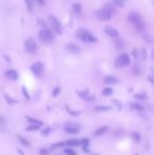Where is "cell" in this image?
I'll list each match as a JSON object with an SVG mask.
<instances>
[{
  "label": "cell",
  "mask_w": 154,
  "mask_h": 155,
  "mask_svg": "<svg viewBox=\"0 0 154 155\" xmlns=\"http://www.w3.org/2000/svg\"><path fill=\"white\" fill-rule=\"evenodd\" d=\"M60 148H64V141H58V143L52 145L51 150H56V149H60Z\"/></svg>",
  "instance_id": "obj_24"
},
{
  "label": "cell",
  "mask_w": 154,
  "mask_h": 155,
  "mask_svg": "<svg viewBox=\"0 0 154 155\" xmlns=\"http://www.w3.org/2000/svg\"><path fill=\"white\" fill-rule=\"evenodd\" d=\"M38 38H39V40H40L41 42L51 43L53 41L54 36L51 30H49V29H42V30L39 32V34H38Z\"/></svg>",
  "instance_id": "obj_4"
},
{
  "label": "cell",
  "mask_w": 154,
  "mask_h": 155,
  "mask_svg": "<svg viewBox=\"0 0 154 155\" xmlns=\"http://www.w3.org/2000/svg\"><path fill=\"white\" fill-rule=\"evenodd\" d=\"M126 1L127 0H113V2L119 8H124L125 4H126Z\"/></svg>",
  "instance_id": "obj_34"
},
{
  "label": "cell",
  "mask_w": 154,
  "mask_h": 155,
  "mask_svg": "<svg viewBox=\"0 0 154 155\" xmlns=\"http://www.w3.org/2000/svg\"><path fill=\"white\" fill-rule=\"evenodd\" d=\"M96 98H95V96L93 95V94H90V95L88 96V97L86 98V100L87 101H93V100H95Z\"/></svg>",
  "instance_id": "obj_41"
},
{
  "label": "cell",
  "mask_w": 154,
  "mask_h": 155,
  "mask_svg": "<svg viewBox=\"0 0 154 155\" xmlns=\"http://www.w3.org/2000/svg\"><path fill=\"white\" fill-rule=\"evenodd\" d=\"M134 155H139V154H134Z\"/></svg>",
  "instance_id": "obj_46"
},
{
  "label": "cell",
  "mask_w": 154,
  "mask_h": 155,
  "mask_svg": "<svg viewBox=\"0 0 154 155\" xmlns=\"http://www.w3.org/2000/svg\"><path fill=\"white\" fill-rule=\"evenodd\" d=\"M115 14V9L112 6L111 4H106L104 8L99 9L96 12H94V15L100 21H108L110 20Z\"/></svg>",
  "instance_id": "obj_1"
},
{
  "label": "cell",
  "mask_w": 154,
  "mask_h": 155,
  "mask_svg": "<svg viewBox=\"0 0 154 155\" xmlns=\"http://www.w3.org/2000/svg\"><path fill=\"white\" fill-rule=\"evenodd\" d=\"M17 137H18V140L20 141V144L22 146H24V147H28V148L31 147V143L25 137H23L22 135H17Z\"/></svg>",
  "instance_id": "obj_21"
},
{
  "label": "cell",
  "mask_w": 154,
  "mask_h": 155,
  "mask_svg": "<svg viewBox=\"0 0 154 155\" xmlns=\"http://www.w3.org/2000/svg\"><path fill=\"white\" fill-rule=\"evenodd\" d=\"M132 138H133V140L137 141V143H139V141H140V139H142V137H140V134H139V133H137V132L132 133Z\"/></svg>",
  "instance_id": "obj_36"
},
{
  "label": "cell",
  "mask_w": 154,
  "mask_h": 155,
  "mask_svg": "<svg viewBox=\"0 0 154 155\" xmlns=\"http://www.w3.org/2000/svg\"><path fill=\"white\" fill-rule=\"evenodd\" d=\"M25 119H27V121H29L30 123V125H36L38 126V127H42V121L39 119H37V118H34V117H31V116H25Z\"/></svg>",
  "instance_id": "obj_18"
},
{
  "label": "cell",
  "mask_w": 154,
  "mask_h": 155,
  "mask_svg": "<svg viewBox=\"0 0 154 155\" xmlns=\"http://www.w3.org/2000/svg\"><path fill=\"white\" fill-rule=\"evenodd\" d=\"M24 1H25V4H27V6H28L29 11H32V9H33L34 0H24Z\"/></svg>",
  "instance_id": "obj_38"
},
{
  "label": "cell",
  "mask_w": 154,
  "mask_h": 155,
  "mask_svg": "<svg viewBox=\"0 0 154 155\" xmlns=\"http://www.w3.org/2000/svg\"><path fill=\"white\" fill-rule=\"evenodd\" d=\"M63 131L69 135H76L80 133V126L76 125V123H67L63 127Z\"/></svg>",
  "instance_id": "obj_7"
},
{
  "label": "cell",
  "mask_w": 154,
  "mask_h": 155,
  "mask_svg": "<svg viewBox=\"0 0 154 155\" xmlns=\"http://www.w3.org/2000/svg\"><path fill=\"white\" fill-rule=\"evenodd\" d=\"M128 19H129L130 22L136 28V30H138L140 33L144 31L145 24H144V22H143V19L138 13H135V12L130 13L129 16H128Z\"/></svg>",
  "instance_id": "obj_2"
},
{
  "label": "cell",
  "mask_w": 154,
  "mask_h": 155,
  "mask_svg": "<svg viewBox=\"0 0 154 155\" xmlns=\"http://www.w3.org/2000/svg\"><path fill=\"white\" fill-rule=\"evenodd\" d=\"M43 70H44V67H43L42 62H40V61H37V62L31 65V72L33 73L35 76H37V77H40L42 75Z\"/></svg>",
  "instance_id": "obj_8"
},
{
  "label": "cell",
  "mask_w": 154,
  "mask_h": 155,
  "mask_svg": "<svg viewBox=\"0 0 154 155\" xmlns=\"http://www.w3.org/2000/svg\"><path fill=\"white\" fill-rule=\"evenodd\" d=\"M80 147H89L90 146V139L89 138H80Z\"/></svg>",
  "instance_id": "obj_31"
},
{
  "label": "cell",
  "mask_w": 154,
  "mask_h": 155,
  "mask_svg": "<svg viewBox=\"0 0 154 155\" xmlns=\"http://www.w3.org/2000/svg\"><path fill=\"white\" fill-rule=\"evenodd\" d=\"M63 154L64 155H77V152L73 148H64L63 149Z\"/></svg>",
  "instance_id": "obj_23"
},
{
  "label": "cell",
  "mask_w": 154,
  "mask_h": 155,
  "mask_svg": "<svg viewBox=\"0 0 154 155\" xmlns=\"http://www.w3.org/2000/svg\"><path fill=\"white\" fill-rule=\"evenodd\" d=\"M39 129H40V127H38V126L36 125H29L25 128V130L29 131V132H35V131L39 130Z\"/></svg>",
  "instance_id": "obj_25"
},
{
  "label": "cell",
  "mask_w": 154,
  "mask_h": 155,
  "mask_svg": "<svg viewBox=\"0 0 154 155\" xmlns=\"http://www.w3.org/2000/svg\"><path fill=\"white\" fill-rule=\"evenodd\" d=\"M64 147L66 148H75L80 147V141L78 138H70V139L64 141Z\"/></svg>",
  "instance_id": "obj_13"
},
{
  "label": "cell",
  "mask_w": 154,
  "mask_h": 155,
  "mask_svg": "<svg viewBox=\"0 0 154 155\" xmlns=\"http://www.w3.org/2000/svg\"><path fill=\"white\" fill-rule=\"evenodd\" d=\"M51 132H52V128L47 127V128H44V129H42V130H41V135H42V136H48Z\"/></svg>",
  "instance_id": "obj_33"
},
{
  "label": "cell",
  "mask_w": 154,
  "mask_h": 155,
  "mask_svg": "<svg viewBox=\"0 0 154 155\" xmlns=\"http://www.w3.org/2000/svg\"><path fill=\"white\" fill-rule=\"evenodd\" d=\"M67 111H68V113L70 114V115H72V116H79L80 115V111H76V110H72L71 108H69V107H67Z\"/></svg>",
  "instance_id": "obj_27"
},
{
  "label": "cell",
  "mask_w": 154,
  "mask_h": 155,
  "mask_svg": "<svg viewBox=\"0 0 154 155\" xmlns=\"http://www.w3.org/2000/svg\"><path fill=\"white\" fill-rule=\"evenodd\" d=\"M17 152L19 153L20 155H24V153H23V151L22 150H20V149H17Z\"/></svg>",
  "instance_id": "obj_43"
},
{
  "label": "cell",
  "mask_w": 154,
  "mask_h": 155,
  "mask_svg": "<svg viewBox=\"0 0 154 155\" xmlns=\"http://www.w3.org/2000/svg\"><path fill=\"white\" fill-rule=\"evenodd\" d=\"M104 83L106 85H116L118 83V78L113 75H108L104 78Z\"/></svg>",
  "instance_id": "obj_15"
},
{
  "label": "cell",
  "mask_w": 154,
  "mask_h": 155,
  "mask_svg": "<svg viewBox=\"0 0 154 155\" xmlns=\"http://www.w3.org/2000/svg\"><path fill=\"white\" fill-rule=\"evenodd\" d=\"M76 37L79 38L82 41H87V42H96L97 41V38L94 37L91 33L89 32V31L85 30V29H80V30L77 31Z\"/></svg>",
  "instance_id": "obj_3"
},
{
  "label": "cell",
  "mask_w": 154,
  "mask_h": 155,
  "mask_svg": "<svg viewBox=\"0 0 154 155\" xmlns=\"http://www.w3.org/2000/svg\"><path fill=\"white\" fill-rule=\"evenodd\" d=\"M105 33H106L109 37H111V38H116L119 36L118 31H117L115 28H113V27H111V25H107V27H105Z\"/></svg>",
  "instance_id": "obj_11"
},
{
  "label": "cell",
  "mask_w": 154,
  "mask_h": 155,
  "mask_svg": "<svg viewBox=\"0 0 154 155\" xmlns=\"http://www.w3.org/2000/svg\"><path fill=\"white\" fill-rule=\"evenodd\" d=\"M130 108L133 111H136V112H144L145 110L144 107L138 103H130Z\"/></svg>",
  "instance_id": "obj_19"
},
{
  "label": "cell",
  "mask_w": 154,
  "mask_h": 155,
  "mask_svg": "<svg viewBox=\"0 0 154 155\" xmlns=\"http://www.w3.org/2000/svg\"><path fill=\"white\" fill-rule=\"evenodd\" d=\"M143 37H144V39H146L147 41H148V42H151L152 41V38L150 37L149 35H148V33H143Z\"/></svg>",
  "instance_id": "obj_39"
},
{
  "label": "cell",
  "mask_w": 154,
  "mask_h": 155,
  "mask_svg": "<svg viewBox=\"0 0 154 155\" xmlns=\"http://www.w3.org/2000/svg\"><path fill=\"white\" fill-rule=\"evenodd\" d=\"M113 103H114V105H116L117 109H118V110H120L121 108H122V105H121V103H119L118 100H113Z\"/></svg>",
  "instance_id": "obj_42"
},
{
  "label": "cell",
  "mask_w": 154,
  "mask_h": 155,
  "mask_svg": "<svg viewBox=\"0 0 154 155\" xmlns=\"http://www.w3.org/2000/svg\"><path fill=\"white\" fill-rule=\"evenodd\" d=\"M92 155H98V153H94V154H92Z\"/></svg>",
  "instance_id": "obj_45"
},
{
  "label": "cell",
  "mask_w": 154,
  "mask_h": 155,
  "mask_svg": "<svg viewBox=\"0 0 154 155\" xmlns=\"http://www.w3.org/2000/svg\"><path fill=\"white\" fill-rule=\"evenodd\" d=\"M102 95L104 96H111L112 94H113V89L112 88H110V87H106V88H104V90H102Z\"/></svg>",
  "instance_id": "obj_22"
},
{
  "label": "cell",
  "mask_w": 154,
  "mask_h": 155,
  "mask_svg": "<svg viewBox=\"0 0 154 155\" xmlns=\"http://www.w3.org/2000/svg\"><path fill=\"white\" fill-rule=\"evenodd\" d=\"M67 50H68V52L72 53V54H78L80 52V48L78 45L74 44V43H68L67 44Z\"/></svg>",
  "instance_id": "obj_16"
},
{
  "label": "cell",
  "mask_w": 154,
  "mask_h": 155,
  "mask_svg": "<svg viewBox=\"0 0 154 155\" xmlns=\"http://www.w3.org/2000/svg\"><path fill=\"white\" fill-rule=\"evenodd\" d=\"M112 110V107L110 105H95L94 107V111L97 113H105V112H109V111Z\"/></svg>",
  "instance_id": "obj_17"
},
{
  "label": "cell",
  "mask_w": 154,
  "mask_h": 155,
  "mask_svg": "<svg viewBox=\"0 0 154 155\" xmlns=\"http://www.w3.org/2000/svg\"><path fill=\"white\" fill-rule=\"evenodd\" d=\"M38 154L39 155H49L50 154V150L47 149V148H41L40 150H39V152H38Z\"/></svg>",
  "instance_id": "obj_37"
},
{
  "label": "cell",
  "mask_w": 154,
  "mask_h": 155,
  "mask_svg": "<svg viewBox=\"0 0 154 155\" xmlns=\"http://www.w3.org/2000/svg\"><path fill=\"white\" fill-rule=\"evenodd\" d=\"M37 1L40 3V4H43V3H44V0H37Z\"/></svg>",
  "instance_id": "obj_44"
},
{
  "label": "cell",
  "mask_w": 154,
  "mask_h": 155,
  "mask_svg": "<svg viewBox=\"0 0 154 155\" xmlns=\"http://www.w3.org/2000/svg\"><path fill=\"white\" fill-rule=\"evenodd\" d=\"M131 63V59H130V56L127 54V53H122L115 60V65L117 68H126Z\"/></svg>",
  "instance_id": "obj_5"
},
{
  "label": "cell",
  "mask_w": 154,
  "mask_h": 155,
  "mask_svg": "<svg viewBox=\"0 0 154 155\" xmlns=\"http://www.w3.org/2000/svg\"><path fill=\"white\" fill-rule=\"evenodd\" d=\"M60 94V88L59 87H55L52 91V97H57V96Z\"/></svg>",
  "instance_id": "obj_35"
},
{
  "label": "cell",
  "mask_w": 154,
  "mask_h": 155,
  "mask_svg": "<svg viewBox=\"0 0 154 155\" xmlns=\"http://www.w3.org/2000/svg\"><path fill=\"white\" fill-rule=\"evenodd\" d=\"M24 47L25 51L30 54H33L37 51V44H36L35 40L33 38H28V39L24 41Z\"/></svg>",
  "instance_id": "obj_9"
},
{
  "label": "cell",
  "mask_w": 154,
  "mask_h": 155,
  "mask_svg": "<svg viewBox=\"0 0 154 155\" xmlns=\"http://www.w3.org/2000/svg\"><path fill=\"white\" fill-rule=\"evenodd\" d=\"M109 130V127L108 126H101V127L97 128V129H95V131L93 132V136L94 137H101L102 135H105L107 132H108Z\"/></svg>",
  "instance_id": "obj_12"
},
{
  "label": "cell",
  "mask_w": 154,
  "mask_h": 155,
  "mask_svg": "<svg viewBox=\"0 0 154 155\" xmlns=\"http://www.w3.org/2000/svg\"><path fill=\"white\" fill-rule=\"evenodd\" d=\"M115 45L118 50H122L125 48V42L122 39H116L115 40Z\"/></svg>",
  "instance_id": "obj_26"
},
{
  "label": "cell",
  "mask_w": 154,
  "mask_h": 155,
  "mask_svg": "<svg viewBox=\"0 0 154 155\" xmlns=\"http://www.w3.org/2000/svg\"><path fill=\"white\" fill-rule=\"evenodd\" d=\"M3 96H4L5 100H6V103H8L9 105H15V103H17V100L14 99V98H12V97H10L8 94H4Z\"/></svg>",
  "instance_id": "obj_29"
},
{
  "label": "cell",
  "mask_w": 154,
  "mask_h": 155,
  "mask_svg": "<svg viewBox=\"0 0 154 155\" xmlns=\"http://www.w3.org/2000/svg\"><path fill=\"white\" fill-rule=\"evenodd\" d=\"M5 77L10 80H17L19 78V74L17 73V71H15L14 69H10V70L5 71L4 73Z\"/></svg>",
  "instance_id": "obj_14"
},
{
  "label": "cell",
  "mask_w": 154,
  "mask_h": 155,
  "mask_svg": "<svg viewBox=\"0 0 154 155\" xmlns=\"http://www.w3.org/2000/svg\"><path fill=\"white\" fill-rule=\"evenodd\" d=\"M37 22H39L38 23V24L39 25H41V27H44V29H46V27H47V24H46V22H44V21H43L42 19H41V18H37Z\"/></svg>",
  "instance_id": "obj_40"
},
{
  "label": "cell",
  "mask_w": 154,
  "mask_h": 155,
  "mask_svg": "<svg viewBox=\"0 0 154 155\" xmlns=\"http://www.w3.org/2000/svg\"><path fill=\"white\" fill-rule=\"evenodd\" d=\"M77 95L79 96L80 98H83V99H86L89 95H90V91L88 89H85V90H78L77 91Z\"/></svg>",
  "instance_id": "obj_20"
},
{
  "label": "cell",
  "mask_w": 154,
  "mask_h": 155,
  "mask_svg": "<svg viewBox=\"0 0 154 155\" xmlns=\"http://www.w3.org/2000/svg\"><path fill=\"white\" fill-rule=\"evenodd\" d=\"M134 98L137 100H145L147 98V94H145V93H138V94L134 95Z\"/></svg>",
  "instance_id": "obj_32"
},
{
  "label": "cell",
  "mask_w": 154,
  "mask_h": 155,
  "mask_svg": "<svg viewBox=\"0 0 154 155\" xmlns=\"http://www.w3.org/2000/svg\"><path fill=\"white\" fill-rule=\"evenodd\" d=\"M21 92H22V94H23V96H24L25 99H28V100L31 99L30 93H29V91L27 90V88H25L24 85H22V87H21Z\"/></svg>",
  "instance_id": "obj_28"
},
{
  "label": "cell",
  "mask_w": 154,
  "mask_h": 155,
  "mask_svg": "<svg viewBox=\"0 0 154 155\" xmlns=\"http://www.w3.org/2000/svg\"><path fill=\"white\" fill-rule=\"evenodd\" d=\"M73 11L77 14V15H80L81 14V5L79 3H74L73 4Z\"/></svg>",
  "instance_id": "obj_30"
},
{
  "label": "cell",
  "mask_w": 154,
  "mask_h": 155,
  "mask_svg": "<svg viewBox=\"0 0 154 155\" xmlns=\"http://www.w3.org/2000/svg\"><path fill=\"white\" fill-rule=\"evenodd\" d=\"M133 55L135 56L137 60H140V61H144L147 59V51L144 48H136L134 49L133 51Z\"/></svg>",
  "instance_id": "obj_10"
},
{
  "label": "cell",
  "mask_w": 154,
  "mask_h": 155,
  "mask_svg": "<svg viewBox=\"0 0 154 155\" xmlns=\"http://www.w3.org/2000/svg\"><path fill=\"white\" fill-rule=\"evenodd\" d=\"M49 22H50L51 27L53 29V31L56 34H61L62 33V28H61V23L55 16L51 15L49 16Z\"/></svg>",
  "instance_id": "obj_6"
}]
</instances>
